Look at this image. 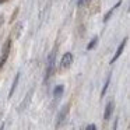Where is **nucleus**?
I'll list each match as a JSON object with an SVG mask.
<instances>
[{
    "label": "nucleus",
    "mask_w": 130,
    "mask_h": 130,
    "mask_svg": "<svg viewBox=\"0 0 130 130\" xmlns=\"http://www.w3.org/2000/svg\"><path fill=\"white\" fill-rule=\"evenodd\" d=\"M56 52H57V48H53V49H52V52L49 53V56H48V64H46V71H45V83H48V80L51 78L52 73H53V70H55Z\"/></svg>",
    "instance_id": "1"
},
{
    "label": "nucleus",
    "mask_w": 130,
    "mask_h": 130,
    "mask_svg": "<svg viewBox=\"0 0 130 130\" xmlns=\"http://www.w3.org/2000/svg\"><path fill=\"white\" fill-rule=\"evenodd\" d=\"M10 46H11V41L7 39L6 43H4V48H3V52H2V59H0V69L4 66L7 57H9V53H10Z\"/></svg>",
    "instance_id": "2"
},
{
    "label": "nucleus",
    "mask_w": 130,
    "mask_h": 130,
    "mask_svg": "<svg viewBox=\"0 0 130 130\" xmlns=\"http://www.w3.org/2000/svg\"><path fill=\"white\" fill-rule=\"evenodd\" d=\"M69 104L67 105H64V106L62 108V109L59 110V113H57V118H56V127H59L60 124L64 122V119H66V116H67V113H69Z\"/></svg>",
    "instance_id": "3"
},
{
    "label": "nucleus",
    "mask_w": 130,
    "mask_h": 130,
    "mask_svg": "<svg viewBox=\"0 0 130 130\" xmlns=\"http://www.w3.org/2000/svg\"><path fill=\"white\" fill-rule=\"evenodd\" d=\"M71 63H73V55L70 53V52H67V53H64L63 55V57H62V67L63 69H67V67H70L71 66Z\"/></svg>",
    "instance_id": "4"
},
{
    "label": "nucleus",
    "mask_w": 130,
    "mask_h": 130,
    "mask_svg": "<svg viewBox=\"0 0 130 130\" xmlns=\"http://www.w3.org/2000/svg\"><path fill=\"white\" fill-rule=\"evenodd\" d=\"M126 43H127V38H124L123 39V42L120 43V45H119V48H118V51H116V53H115V56L112 57V60H110V64H112V63H115L116 60L119 59V57H120V55L123 53V51H124V48H126Z\"/></svg>",
    "instance_id": "5"
},
{
    "label": "nucleus",
    "mask_w": 130,
    "mask_h": 130,
    "mask_svg": "<svg viewBox=\"0 0 130 130\" xmlns=\"http://www.w3.org/2000/svg\"><path fill=\"white\" fill-rule=\"evenodd\" d=\"M113 101H109L106 104V108H105V113H104V119L105 120H109L110 116H112V112H113Z\"/></svg>",
    "instance_id": "6"
},
{
    "label": "nucleus",
    "mask_w": 130,
    "mask_h": 130,
    "mask_svg": "<svg viewBox=\"0 0 130 130\" xmlns=\"http://www.w3.org/2000/svg\"><path fill=\"white\" fill-rule=\"evenodd\" d=\"M20 76H21L20 73H17V74H15V77H14V81H13V85H11V88H10V92H9V98H11V96L14 95V92H15V88H17V85H18V80H20Z\"/></svg>",
    "instance_id": "7"
},
{
    "label": "nucleus",
    "mask_w": 130,
    "mask_h": 130,
    "mask_svg": "<svg viewBox=\"0 0 130 130\" xmlns=\"http://www.w3.org/2000/svg\"><path fill=\"white\" fill-rule=\"evenodd\" d=\"M63 92H64V85H56V88H55V91H53V96H55V99H60L62 98V95H63Z\"/></svg>",
    "instance_id": "8"
},
{
    "label": "nucleus",
    "mask_w": 130,
    "mask_h": 130,
    "mask_svg": "<svg viewBox=\"0 0 130 130\" xmlns=\"http://www.w3.org/2000/svg\"><path fill=\"white\" fill-rule=\"evenodd\" d=\"M119 6H120V2H118V3H116V4H115V6H113V7H112V9H110V10H109V11H108V13H106V15H105V17H104V21H105V23H106V21H109V18H110V17H112V14H113V13H115V10H116V9H118V7H119Z\"/></svg>",
    "instance_id": "9"
},
{
    "label": "nucleus",
    "mask_w": 130,
    "mask_h": 130,
    "mask_svg": "<svg viewBox=\"0 0 130 130\" xmlns=\"http://www.w3.org/2000/svg\"><path fill=\"white\" fill-rule=\"evenodd\" d=\"M110 74L108 76V78H106V81H105V84H104V88H102V91H101V98H104L105 96V94H106V91H108V87H109V83H110Z\"/></svg>",
    "instance_id": "10"
},
{
    "label": "nucleus",
    "mask_w": 130,
    "mask_h": 130,
    "mask_svg": "<svg viewBox=\"0 0 130 130\" xmlns=\"http://www.w3.org/2000/svg\"><path fill=\"white\" fill-rule=\"evenodd\" d=\"M96 42H98V38H92V41H91V42L90 43H88V46H87V49H88V51H91V49H94V48H95V46H96Z\"/></svg>",
    "instance_id": "11"
},
{
    "label": "nucleus",
    "mask_w": 130,
    "mask_h": 130,
    "mask_svg": "<svg viewBox=\"0 0 130 130\" xmlns=\"http://www.w3.org/2000/svg\"><path fill=\"white\" fill-rule=\"evenodd\" d=\"M85 130H96V126H95V124H88Z\"/></svg>",
    "instance_id": "12"
},
{
    "label": "nucleus",
    "mask_w": 130,
    "mask_h": 130,
    "mask_svg": "<svg viewBox=\"0 0 130 130\" xmlns=\"http://www.w3.org/2000/svg\"><path fill=\"white\" fill-rule=\"evenodd\" d=\"M85 2H87V0H78V6H83V4L85 3Z\"/></svg>",
    "instance_id": "13"
},
{
    "label": "nucleus",
    "mask_w": 130,
    "mask_h": 130,
    "mask_svg": "<svg viewBox=\"0 0 130 130\" xmlns=\"http://www.w3.org/2000/svg\"><path fill=\"white\" fill-rule=\"evenodd\" d=\"M3 129H4V123L2 124V127H0V130H3Z\"/></svg>",
    "instance_id": "14"
}]
</instances>
